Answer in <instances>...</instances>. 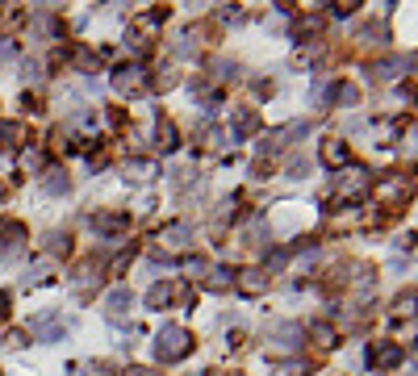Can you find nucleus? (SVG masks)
<instances>
[{
  "label": "nucleus",
  "instance_id": "3",
  "mask_svg": "<svg viewBox=\"0 0 418 376\" xmlns=\"http://www.w3.org/2000/svg\"><path fill=\"white\" fill-rule=\"evenodd\" d=\"M368 188H373V176H368L364 167H352V172L335 184V197H339V201H360V197H368Z\"/></svg>",
  "mask_w": 418,
  "mask_h": 376
},
{
  "label": "nucleus",
  "instance_id": "11",
  "mask_svg": "<svg viewBox=\"0 0 418 376\" xmlns=\"http://www.w3.org/2000/svg\"><path fill=\"white\" fill-rule=\"evenodd\" d=\"M322 163H327V167H348V163H352V151H348V142H339V138H327V142H322Z\"/></svg>",
  "mask_w": 418,
  "mask_h": 376
},
{
  "label": "nucleus",
  "instance_id": "8",
  "mask_svg": "<svg viewBox=\"0 0 418 376\" xmlns=\"http://www.w3.org/2000/svg\"><path fill=\"white\" fill-rule=\"evenodd\" d=\"M130 310H134V293H130V289H113V293L105 297V318H109V322H126Z\"/></svg>",
  "mask_w": 418,
  "mask_h": 376
},
{
  "label": "nucleus",
  "instance_id": "19",
  "mask_svg": "<svg viewBox=\"0 0 418 376\" xmlns=\"http://www.w3.org/2000/svg\"><path fill=\"white\" fill-rule=\"evenodd\" d=\"M205 289H209V293H226V289H234V272H230V268H214V272L205 276Z\"/></svg>",
  "mask_w": 418,
  "mask_h": 376
},
{
  "label": "nucleus",
  "instance_id": "30",
  "mask_svg": "<svg viewBox=\"0 0 418 376\" xmlns=\"http://www.w3.org/2000/svg\"><path fill=\"white\" fill-rule=\"evenodd\" d=\"M356 8H360V4H356V0H339V4H335V17H352V13H356Z\"/></svg>",
  "mask_w": 418,
  "mask_h": 376
},
{
  "label": "nucleus",
  "instance_id": "34",
  "mask_svg": "<svg viewBox=\"0 0 418 376\" xmlns=\"http://www.w3.org/2000/svg\"><path fill=\"white\" fill-rule=\"evenodd\" d=\"M0 201H4V184H0Z\"/></svg>",
  "mask_w": 418,
  "mask_h": 376
},
{
  "label": "nucleus",
  "instance_id": "23",
  "mask_svg": "<svg viewBox=\"0 0 418 376\" xmlns=\"http://www.w3.org/2000/svg\"><path fill=\"white\" fill-rule=\"evenodd\" d=\"M126 172H130V180H151V176H155V172H159V167H155V163H151V159H138V163H130V167H126Z\"/></svg>",
  "mask_w": 418,
  "mask_h": 376
},
{
  "label": "nucleus",
  "instance_id": "26",
  "mask_svg": "<svg viewBox=\"0 0 418 376\" xmlns=\"http://www.w3.org/2000/svg\"><path fill=\"white\" fill-rule=\"evenodd\" d=\"M335 96H339L343 105H356V100H360V92H356V84H339V88H335Z\"/></svg>",
  "mask_w": 418,
  "mask_h": 376
},
{
  "label": "nucleus",
  "instance_id": "22",
  "mask_svg": "<svg viewBox=\"0 0 418 376\" xmlns=\"http://www.w3.org/2000/svg\"><path fill=\"white\" fill-rule=\"evenodd\" d=\"M322 25H327V21H322L318 13H310V17H301V25H297V33H301V38H318V33H322Z\"/></svg>",
  "mask_w": 418,
  "mask_h": 376
},
{
  "label": "nucleus",
  "instance_id": "5",
  "mask_svg": "<svg viewBox=\"0 0 418 376\" xmlns=\"http://www.w3.org/2000/svg\"><path fill=\"white\" fill-rule=\"evenodd\" d=\"M25 226L21 222H0V260H17L21 247H25Z\"/></svg>",
  "mask_w": 418,
  "mask_h": 376
},
{
  "label": "nucleus",
  "instance_id": "32",
  "mask_svg": "<svg viewBox=\"0 0 418 376\" xmlns=\"http://www.w3.org/2000/svg\"><path fill=\"white\" fill-rule=\"evenodd\" d=\"M8 310H13V297H8V293H0V322H8Z\"/></svg>",
  "mask_w": 418,
  "mask_h": 376
},
{
  "label": "nucleus",
  "instance_id": "28",
  "mask_svg": "<svg viewBox=\"0 0 418 376\" xmlns=\"http://www.w3.org/2000/svg\"><path fill=\"white\" fill-rule=\"evenodd\" d=\"M398 314H415V289H406V297H398Z\"/></svg>",
  "mask_w": 418,
  "mask_h": 376
},
{
  "label": "nucleus",
  "instance_id": "17",
  "mask_svg": "<svg viewBox=\"0 0 418 376\" xmlns=\"http://www.w3.org/2000/svg\"><path fill=\"white\" fill-rule=\"evenodd\" d=\"M126 213H96L92 218V226H96V234H117V230H126Z\"/></svg>",
  "mask_w": 418,
  "mask_h": 376
},
{
  "label": "nucleus",
  "instance_id": "2",
  "mask_svg": "<svg viewBox=\"0 0 418 376\" xmlns=\"http://www.w3.org/2000/svg\"><path fill=\"white\" fill-rule=\"evenodd\" d=\"M159 21H163V8H155V13H142L134 25H130V33H126V46L130 50H151L155 46V33H159Z\"/></svg>",
  "mask_w": 418,
  "mask_h": 376
},
{
  "label": "nucleus",
  "instance_id": "13",
  "mask_svg": "<svg viewBox=\"0 0 418 376\" xmlns=\"http://www.w3.org/2000/svg\"><path fill=\"white\" fill-rule=\"evenodd\" d=\"M25 138H29L25 121H0V146H4V151H17Z\"/></svg>",
  "mask_w": 418,
  "mask_h": 376
},
{
  "label": "nucleus",
  "instance_id": "15",
  "mask_svg": "<svg viewBox=\"0 0 418 376\" xmlns=\"http://www.w3.org/2000/svg\"><path fill=\"white\" fill-rule=\"evenodd\" d=\"M310 126L306 121H289V126H281V130H272V138H268V146L272 151H281V146H289V138H301Z\"/></svg>",
  "mask_w": 418,
  "mask_h": 376
},
{
  "label": "nucleus",
  "instance_id": "12",
  "mask_svg": "<svg viewBox=\"0 0 418 376\" xmlns=\"http://www.w3.org/2000/svg\"><path fill=\"white\" fill-rule=\"evenodd\" d=\"M368 364L373 368H394V364H402V347L398 343H381V347L368 352Z\"/></svg>",
  "mask_w": 418,
  "mask_h": 376
},
{
  "label": "nucleus",
  "instance_id": "6",
  "mask_svg": "<svg viewBox=\"0 0 418 376\" xmlns=\"http://www.w3.org/2000/svg\"><path fill=\"white\" fill-rule=\"evenodd\" d=\"M113 88H117V96H134V92H142V88H147L142 67H138V63L117 67V71H113Z\"/></svg>",
  "mask_w": 418,
  "mask_h": 376
},
{
  "label": "nucleus",
  "instance_id": "24",
  "mask_svg": "<svg viewBox=\"0 0 418 376\" xmlns=\"http://www.w3.org/2000/svg\"><path fill=\"white\" fill-rule=\"evenodd\" d=\"M46 243H50V251H54V255H67V251H71V234H63V230H50V234H46Z\"/></svg>",
  "mask_w": 418,
  "mask_h": 376
},
{
  "label": "nucleus",
  "instance_id": "4",
  "mask_svg": "<svg viewBox=\"0 0 418 376\" xmlns=\"http://www.w3.org/2000/svg\"><path fill=\"white\" fill-rule=\"evenodd\" d=\"M301 335H306V331H301L297 322H281V326H272V331H268V343H272V352L289 356V352H297Z\"/></svg>",
  "mask_w": 418,
  "mask_h": 376
},
{
  "label": "nucleus",
  "instance_id": "29",
  "mask_svg": "<svg viewBox=\"0 0 418 376\" xmlns=\"http://www.w3.org/2000/svg\"><path fill=\"white\" fill-rule=\"evenodd\" d=\"M381 197H385V201H398V197H402V184H398V180L381 184Z\"/></svg>",
  "mask_w": 418,
  "mask_h": 376
},
{
  "label": "nucleus",
  "instance_id": "7",
  "mask_svg": "<svg viewBox=\"0 0 418 376\" xmlns=\"http://www.w3.org/2000/svg\"><path fill=\"white\" fill-rule=\"evenodd\" d=\"M67 335V318L63 314H42V318H33V339L38 343H54V339H63Z\"/></svg>",
  "mask_w": 418,
  "mask_h": 376
},
{
  "label": "nucleus",
  "instance_id": "9",
  "mask_svg": "<svg viewBox=\"0 0 418 376\" xmlns=\"http://www.w3.org/2000/svg\"><path fill=\"white\" fill-rule=\"evenodd\" d=\"M159 243H163L167 251H184V247L193 243V226H188V222H172V226L159 230Z\"/></svg>",
  "mask_w": 418,
  "mask_h": 376
},
{
  "label": "nucleus",
  "instance_id": "20",
  "mask_svg": "<svg viewBox=\"0 0 418 376\" xmlns=\"http://www.w3.org/2000/svg\"><path fill=\"white\" fill-rule=\"evenodd\" d=\"M67 184H71V180H67V172H59V167H50V172L42 176V188H46L50 197H63V193H67Z\"/></svg>",
  "mask_w": 418,
  "mask_h": 376
},
{
  "label": "nucleus",
  "instance_id": "27",
  "mask_svg": "<svg viewBox=\"0 0 418 376\" xmlns=\"http://www.w3.org/2000/svg\"><path fill=\"white\" fill-rule=\"evenodd\" d=\"M130 260H134V251H121V255H117V260L109 264V272H113V276H121V272L130 268Z\"/></svg>",
  "mask_w": 418,
  "mask_h": 376
},
{
  "label": "nucleus",
  "instance_id": "10",
  "mask_svg": "<svg viewBox=\"0 0 418 376\" xmlns=\"http://www.w3.org/2000/svg\"><path fill=\"white\" fill-rule=\"evenodd\" d=\"M234 289H239L243 297H260V293H268V272L247 268V272H239V276H234Z\"/></svg>",
  "mask_w": 418,
  "mask_h": 376
},
{
  "label": "nucleus",
  "instance_id": "1",
  "mask_svg": "<svg viewBox=\"0 0 418 376\" xmlns=\"http://www.w3.org/2000/svg\"><path fill=\"white\" fill-rule=\"evenodd\" d=\"M188 352H193V331H188V326H163V331H159L155 356H159L163 364H180Z\"/></svg>",
  "mask_w": 418,
  "mask_h": 376
},
{
  "label": "nucleus",
  "instance_id": "21",
  "mask_svg": "<svg viewBox=\"0 0 418 376\" xmlns=\"http://www.w3.org/2000/svg\"><path fill=\"white\" fill-rule=\"evenodd\" d=\"M172 297H176V289H172L167 280H159V285H155V289L147 293V306H151V310H163V306H167Z\"/></svg>",
  "mask_w": 418,
  "mask_h": 376
},
{
  "label": "nucleus",
  "instance_id": "31",
  "mask_svg": "<svg viewBox=\"0 0 418 376\" xmlns=\"http://www.w3.org/2000/svg\"><path fill=\"white\" fill-rule=\"evenodd\" d=\"M13 54H17V42H8V38H0V63H4V59H13Z\"/></svg>",
  "mask_w": 418,
  "mask_h": 376
},
{
  "label": "nucleus",
  "instance_id": "16",
  "mask_svg": "<svg viewBox=\"0 0 418 376\" xmlns=\"http://www.w3.org/2000/svg\"><path fill=\"white\" fill-rule=\"evenodd\" d=\"M255 130H260V113L255 109H239L234 113V142L247 138V134H255Z\"/></svg>",
  "mask_w": 418,
  "mask_h": 376
},
{
  "label": "nucleus",
  "instance_id": "25",
  "mask_svg": "<svg viewBox=\"0 0 418 376\" xmlns=\"http://www.w3.org/2000/svg\"><path fill=\"white\" fill-rule=\"evenodd\" d=\"M310 339H314L318 347H335V331H331L327 322H318V326H310Z\"/></svg>",
  "mask_w": 418,
  "mask_h": 376
},
{
  "label": "nucleus",
  "instance_id": "14",
  "mask_svg": "<svg viewBox=\"0 0 418 376\" xmlns=\"http://www.w3.org/2000/svg\"><path fill=\"white\" fill-rule=\"evenodd\" d=\"M155 142H159V151H176V146H180V130H176L167 117H159V121H155Z\"/></svg>",
  "mask_w": 418,
  "mask_h": 376
},
{
  "label": "nucleus",
  "instance_id": "33",
  "mask_svg": "<svg viewBox=\"0 0 418 376\" xmlns=\"http://www.w3.org/2000/svg\"><path fill=\"white\" fill-rule=\"evenodd\" d=\"M126 376H155V373H147V368H130Z\"/></svg>",
  "mask_w": 418,
  "mask_h": 376
},
{
  "label": "nucleus",
  "instance_id": "18",
  "mask_svg": "<svg viewBox=\"0 0 418 376\" xmlns=\"http://www.w3.org/2000/svg\"><path fill=\"white\" fill-rule=\"evenodd\" d=\"M410 63H415V59H406V63H402V59H381V63L368 67V75H377V80H394V75H398L402 67H410Z\"/></svg>",
  "mask_w": 418,
  "mask_h": 376
}]
</instances>
